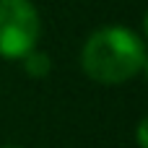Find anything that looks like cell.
I'll list each match as a JSON object with an SVG mask.
<instances>
[{"mask_svg":"<svg viewBox=\"0 0 148 148\" xmlns=\"http://www.w3.org/2000/svg\"><path fill=\"white\" fill-rule=\"evenodd\" d=\"M81 68L101 86L127 83L146 68V42L127 26L96 29L81 49Z\"/></svg>","mask_w":148,"mask_h":148,"instance_id":"obj_1","label":"cell"},{"mask_svg":"<svg viewBox=\"0 0 148 148\" xmlns=\"http://www.w3.org/2000/svg\"><path fill=\"white\" fill-rule=\"evenodd\" d=\"M42 18L31 0H0V57L21 60L39 44Z\"/></svg>","mask_w":148,"mask_h":148,"instance_id":"obj_2","label":"cell"},{"mask_svg":"<svg viewBox=\"0 0 148 148\" xmlns=\"http://www.w3.org/2000/svg\"><path fill=\"white\" fill-rule=\"evenodd\" d=\"M21 65H23V73H26L29 78H36V81H39V78H47L49 70H52L49 55H47V52H39L36 47L21 57Z\"/></svg>","mask_w":148,"mask_h":148,"instance_id":"obj_3","label":"cell"},{"mask_svg":"<svg viewBox=\"0 0 148 148\" xmlns=\"http://www.w3.org/2000/svg\"><path fill=\"white\" fill-rule=\"evenodd\" d=\"M146 127H148V120L143 117L138 122V148H148V140H146Z\"/></svg>","mask_w":148,"mask_h":148,"instance_id":"obj_4","label":"cell"},{"mask_svg":"<svg viewBox=\"0 0 148 148\" xmlns=\"http://www.w3.org/2000/svg\"><path fill=\"white\" fill-rule=\"evenodd\" d=\"M0 148H18V146H0Z\"/></svg>","mask_w":148,"mask_h":148,"instance_id":"obj_5","label":"cell"}]
</instances>
